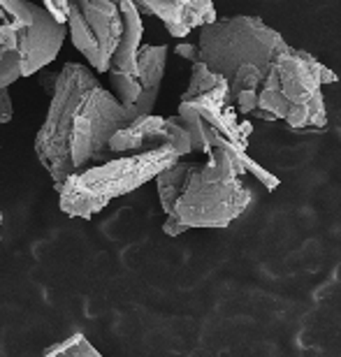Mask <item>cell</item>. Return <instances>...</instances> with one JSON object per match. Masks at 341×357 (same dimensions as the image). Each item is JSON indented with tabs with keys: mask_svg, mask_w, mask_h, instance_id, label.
<instances>
[{
	"mask_svg": "<svg viewBox=\"0 0 341 357\" xmlns=\"http://www.w3.org/2000/svg\"><path fill=\"white\" fill-rule=\"evenodd\" d=\"M204 165L174 162L156 176L162 211L190 227H227L251 204V190L241 181L246 151L234 149L216 130L207 128Z\"/></svg>",
	"mask_w": 341,
	"mask_h": 357,
	"instance_id": "1",
	"label": "cell"
},
{
	"mask_svg": "<svg viewBox=\"0 0 341 357\" xmlns=\"http://www.w3.org/2000/svg\"><path fill=\"white\" fill-rule=\"evenodd\" d=\"M335 70L323 66L316 56L286 47L272 63L258 91V112L269 121L281 119L295 130L328 126L323 86L335 84Z\"/></svg>",
	"mask_w": 341,
	"mask_h": 357,
	"instance_id": "2",
	"label": "cell"
},
{
	"mask_svg": "<svg viewBox=\"0 0 341 357\" xmlns=\"http://www.w3.org/2000/svg\"><path fill=\"white\" fill-rule=\"evenodd\" d=\"M174 162H179V155L162 149L151 153L123 155L105 165L84 169L70 176L61 188V211L70 218H93L116 197L137 190Z\"/></svg>",
	"mask_w": 341,
	"mask_h": 357,
	"instance_id": "3",
	"label": "cell"
},
{
	"mask_svg": "<svg viewBox=\"0 0 341 357\" xmlns=\"http://www.w3.org/2000/svg\"><path fill=\"white\" fill-rule=\"evenodd\" d=\"M286 47L288 42L283 35L262 24L258 17H230L200 28L197 63L230 82V77L244 66H253L267 75Z\"/></svg>",
	"mask_w": 341,
	"mask_h": 357,
	"instance_id": "4",
	"label": "cell"
},
{
	"mask_svg": "<svg viewBox=\"0 0 341 357\" xmlns=\"http://www.w3.org/2000/svg\"><path fill=\"white\" fill-rule=\"evenodd\" d=\"M96 73L79 63H66L59 73L56 86L52 91V105H49L45 123L40 126L35 137V153L54 181V188L61 192L73 172L70 162V132H73V119L82 98L91 89H98Z\"/></svg>",
	"mask_w": 341,
	"mask_h": 357,
	"instance_id": "5",
	"label": "cell"
},
{
	"mask_svg": "<svg viewBox=\"0 0 341 357\" xmlns=\"http://www.w3.org/2000/svg\"><path fill=\"white\" fill-rule=\"evenodd\" d=\"M135 119H137V112L121 107L107 89H91L82 98L73 119V132H70L73 172L79 174L89 167L114 160L109 139L119 130L130 126Z\"/></svg>",
	"mask_w": 341,
	"mask_h": 357,
	"instance_id": "6",
	"label": "cell"
},
{
	"mask_svg": "<svg viewBox=\"0 0 341 357\" xmlns=\"http://www.w3.org/2000/svg\"><path fill=\"white\" fill-rule=\"evenodd\" d=\"M68 33L73 45L96 73H109L114 52L121 40L119 3L109 0H77L68 3Z\"/></svg>",
	"mask_w": 341,
	"mask_h": 357,
	"instance_id": "7",
	"label": "cell"
},
{
	"mask_svg": "<svg viewBox=\"0 0 341 357\" xmlns=\"http://www.w3.org/2000/svg\"><path fill=\"white\" fill-rule=\"evenodd\" d=\"M5 5L7 10L26 21V38L21 42L19 54L24 61V77H33L59 56L68 38V26L56 24L45 7L38 3L5 0Z\"/></svg>",
	"mask_w": 341,
	"mask_h": 357,
	"instance_id": "8",
	"label": "cell"
},
{
	"mask_svg": "<svg viewBox=\"0 0 341 357\" xmlns=\"http://www.w3.org/2000/svg\"><path fill=\"white\" fill-rule=\"evenodd\" d=\"M137 5L139 14H153L162 21L172 38H186L190 31L216 21V7L209 0H144Z\"/></svg>",
	"mask_w": 341,
	"mask_h": 357,
	"instance_id": "9",
	"label": "cell"
},
{
	"mask_svg": "<svg viewBox=\"0 0 341 357\" xmlns=\"http://www.w3.org/2000/svg\"><path fill=\"white\" fill-rule=\"evenodd\" d=\"M162 149H169V151H172V146H169L167 121H165V116H156V114L135 119L130 126L123 128V130H119L109 139V151L114 155L116 153L139 155V153L162 151Z\"/></svg>",
	"mask_w": 341,
	"mask_h": 357,
	"instance_id": "10",
	"label": "cell"
},
{
	"mask_svg": "<svg viewBox=\"0 0 341 357\" xmlns=\"http://www.w3.org/2000/svg\"><path fill=\"white\" fill-rule=\"evenodd\" d=\"M121 12V40L119 47L114 52L109 73L128 75L137 79V52L142 47V35H144V24H142V14L137 10V5L130 0L119 3Z\"/></svg>",
	"mask_w": 341,
	"mask_h": 357,
	"instance_id": "11",
	"label": "cell"
},
{
	"mask_svg": "<svg viewBox=\"0 0 341 357\" xmlns=\"http://www.w3.org/2000/svg\"><path fill=\"white\" fill-rule=\"evenodd\" d=\"M167 66V47L165 45H144L137 52V79L142 84V96L135 105L137 116H149L158 100L162 75Z\"/></svg>",
	"mask_w": 341,
	"mask_h": 357,
	"instance_id": "12",
	"label": "cell"
},
{
	"mask_svg": "<svg viewBox=\"0 0 341 357\" xmlns=\"http://www.w3.org/2000/svg\"><path fill=\"white\" fill-rule=\"evenodd\" d=\"M26 38V21L7 10L5 0H0V52H19Z\"/></svg>",
	"mask_w": 341,
	"mask_h": 357,
	"instance_id": "13",
	"label": "cell"
},
{
	"mask_svg": "<svg viewBox=\"0 0 341 357\" xmlns=\"http://www.w3.org/2000/svg\"><path fill=\"white\" fill-rule=\"evenodd\" d=\"M227 86V82L223 77L214 75L211 70H207L202 63H193V70H190V84L186 93L181 96V100H190V98H197V96H207L211 91H218Z\"/></svg>",
	"mask_w": 341,
	"mask_h": 357,
	"instance_id": "14",
	"label": "cell"
},
{
	"mask_svg": "<svg viewBox=\"0 0 341 357\" xmlns=\"http://www.w3.org/2000/svg\"><path fill=\"white\" fill-rule=\"evenodd\" d=\"M42 357H103V355L100 351H96V346H91V341L82 332H77L66 341H61V344L47 348Z\"/></svg>",
	"mask_w": 341,
	"mask_h": 357,
	"instance_id": "15",
	"label": "cell"
},
{
	"mask_svg": "<svg viewBox=\"0 0 341 357\" xmlns=\"http://www.w3.org/2000/svg\"><path fill=\"white\" fill-rule=\"evenodd\" d=\"M107 75H109V82L114 89V98L119 100V105L126 107V109H135V105H137V100L142 96L139 79L128 77V75H119V73H107Z\"/></svg>",
	"mask_w": 341,
	"mask_h": 357,
	"instance_id": "16",
	"label": "cell"
},
{
	"mask_svg": "<svg viewBox=\"0 0 341 357\" xmlns=\"http://www.w3.org/2000/svg\"><path fill=\"white\" fill-rule=\"evenodd\" d=\"M24 77V61L19 52H0V91H7Z\"/></svg>",
	"mask_w": 341,
	"mask_h": 357,
	"instance_id": "17",
	"label": "cell"
},
{
	"mask_svg": "<svg viewBox=\"0 0 341 357\" xmlns=\"http://www.w3.org/2000/svg\"><path fill=\"white\" fill-rule=\"evenodd\" d=\"M167 132H169V146H172V151L179 155V160L183 158V155L190 153V139L186 130L181 128L179 119L176 116H167Z\"/></svg>",
	"mask_w": 341,
	"mask_h": 357,
	"instance_id": "18",
	"label": "cell"
},
{
	"mask_svg": "<svg viewBox=\"0 0 341 357\" xmlns=\"http://www.w3.org/2000/svg\"><path fill=\"white\" fill-rule=\"evenodd\" d=\"M12 98H10V93L7 91H0V126H5V123H10L12 121Z\"/></svg>",
	"mask_w": 341,
	"mask_h": 357,
	"instance_id": "19",
	"label": "cell"
},
{
	"mask_svg": "<svg viewBox=\"0 0 341 357\" xmlns=\"http://www.w3.org/2000/svg\"><path fill=\"white\" fill-rule=\"evenodd\" d=\"M186 230H188V227H186V225H181L179 220L172 218V216H167V218H165V223H162V232H165L167 237H179V234H183Z\"/></svg>",
	"mask_w": 341,
	"mask_h": 357,
	"instance_id": "20",
	"label": "cell"
},
{
	"mask_svg": "<svg viewBox=\"0 0 341 357\" xmlns=\"http://www.w3.org/2000/svg\"><path fill=\"white\" fill-rule=\"evenodd\" d=\"M174 52L179 54L181 59H188L190 63H197V45H186V42H181V45H176Z\"/></svg>",
	"mask_w": 341,
	"mask_h": 357,
	"instance_id": "21",
	"label": "cell"
},
{
	"mask_svg": "<svg viewBox=\"0 0 341 357\" xmlns=\"http://www.w3.org/2000/svg\"><path fill=\"white\" fill-rule=\"evenodd\" d=\"M0 232H3V211H0Z\"/></svg>",
	"mask_w": 341,
	"mask_h": 357,
	"instance_id": "22",
	"label": "cell"
},
{
	"mask_svg": "<svg viewBox=\"0 0 341 357\" xmlns=\"http://www.w3.org/2000/svg\"><path fill=\"white\" fill-rule=\"evenodd\" d=\"M0 244H3V232H0Z\"/></svg>",
	"mask_w": 341,
	"mask_h": 357,
	"instance_id": "23",
	"label": "cell"
}]
</instances>
